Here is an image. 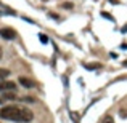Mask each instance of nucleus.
Masks as SVG:
<instances>
[{
	"label": "nucleus",
	"instance_id": "9d476101",
	"mask_svg": "<svg viewBox=\"0 0 127 123\" xmlns=\"http://www.w3.org/2000/svg\"><path fill=\"white\" fill-rule=\"evenodd\" d=\"M72 6H74V5H72V3H69V2H68V3H63V8H68V10H71Z\"/></svg>",
	"mask_w": 127,
	"mask_h": 123
},
{
	"label": "nucleus",
	"instance_id": "f8f14e48",
	"mask_svg": "<svg viewBox=\"0 0 127 123\" xmlns=\"http://www.w3.org/2000/svg\"><path fill=\"white\" fill-rule=\"evenodd\" d=\"M122 66H126V67H127V59H126V61H124V62H122Z\"/></svg>",
	"mask_w": 127,
	"mask_h": 123
},
{
	"label": "nucleus",
	"instance_id": "1a4fd4ad",
	"mask_svg": "<svg viewBox=\"0 0 127 123\" xmlns=\"http://www.w3.org/2000/svg\"><path fill=\"white\" fill-rule=\"evenodd\" d=\"M101 16H103V18H106V19H109V21H113V16L109 15V13H105V11H101Z\"/></svg>",
	"mask_w": 127,
	"mask_h": 123
},
{
	"label": "nucleus",
	"instance_id": "ddd939ff",
	"mask_svg": "<svg viewBox=\"0 0 127 123\" xmlns=\"http://www.w3.org/2000/svg\"><path fill=\"white\" fill-rule=\"evenodd\" d=\"M2 54H3V53H2V48H0V59H2Z\"/></svg>",
	"mask_w": 127,
	"mask_h": 123
},
{
	"label": "nucleus",
	"instance_id": "6e6552de",
	"mask_svg": "<svg viewBox=\"0 0 127 123\" xmlns=\"http://www.w3.org/2000/svg\"><path fill=\"white\" fill-rule=\"evenodd\" d=\"M39 38H40V42H42V43H47V42H48L47 35H43V34H39Z\"/></svg>",
	"mask_w": 127,
	"mask_h": 123
},
{
	"label": "nucleus",
	"instance_id": "423d86ee",
	"mask_svg": "<svg viewBox=\"0 0 127 123\" xmlns=\"http://www.w3.org/2000/svg\"><path fill=\"white\" fill-rule=\"evenodd\" d=\"M85 69H89V70H93V69H101V64H84Z\"/></svg>",
	"mask_w": 127,
	"mask_h": 123
},
{
	"label": "nucleus",
	"instance_id": "f03ea898",
	"mask_svg": "<svg viewBox=\"0 0 127 123\" xmlns=\"http://www.w3.org/2000/svg\"><path fill=\"white\" fill-rule=\"evenodd\" d=\"M0 37L5 38V40H13V38H16V31L11 27H2L0 29Z\"/></svg>",
	"mask_w": 127,
	"mask_h": 123
},
{
	"label": "nucleus",
	"instance_id": "39448f33",
	"mask_svg": "<svg viewBox=\"0 0 127 123\" xmlns=\"http://www.w3.org/2000/svg\"><path fill=\"white\" fill-rule=\"evenodd\" d=\"M8 75H10V70H8V69H0V80L6 78Z\"/></svg>",
	"mask_w": 127,
	"mask_h": 123
},
{
	"label": "nucleus",
	"instance_id": "20e7f679",
	"mask_svg": "<svg viewBox=\"0 0 127 123\" xmlns=\"http://www.w3.org/2000/svg\"><path fill=\"white\" fill-rule=\"evenodd\" d=\"M18 83H21L24 88H32V86H34V82L29 80V78H26V77H19L18 78Z\"/></svg>",
	"mask_w": 127,
	"mask_h": 123
},
{
	"label": "nucleus",
	"instance_id": "f257e3e1",
	"mask_svg": "<svg viewBox=\"0 0 127 123\" xmlns=\"http://www.w3.org/2000/svg\"><path fill=\"white\" fill-rule=\"evenodd\" d=\"M0 118L19 122V123H28V122H32L34 114H32L31 109L18 107V105H6V107L0 109Z\"/></svg>",
	"mask_w": 127,
	"mask_h": 123
},
{
	"label": "nucleus",
	"instance_id": "9b49d317",
	"mask_svg": "<svg viewBox=\"0 0 127 123\" xmlns=\"http://www.w3.org/2000/svg\"><path fill=\"white\" fill-rule=\"evenodd\" d=\"M5 98H6V99H16V96H13V94H6Z\"/></svg>",
	"mask_w": 127,
	"mask_h": 123
},
{
	"label": "nucleus",
	"instance_id": "7ed1b4c3",
	"mask_svg": "<svg viewBox=\"0 0 127 123\" xmlns=\"http://www.w3.org/2000/svg\"><path fill=\"white\" fill-rule=\"evenodd\" d=\"M15 89H16V83L15 82L0 80V91H15Z\"/></svg>",
	"mask_w": 127,
	"mask_h": 123
},
{
	"label": "nucleus",
	"instance_id": "0eeeda50",
	"mask_svg": "<svg viewBox=\"0 0 127 123\" xmlns=\"http://www.w3.org/2000/svg\"><path fill=\"white\" fill-rule=\"evenodd\" d=\"M101 123H114V120H113V117H109V115H106L105 118H103Z\"/></svg>",
	"mask_w": 127,
	"mask_h": 123
}]
</instances>
